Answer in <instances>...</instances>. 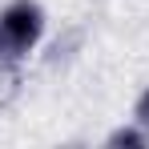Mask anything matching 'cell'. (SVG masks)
<instances>
[{"instance_id": "5b68a950", "label": "cell", "mask_w": 149, "mask_h": 149, "mask_svg": "<svg viewBox=\"0 0 149 149\" xmlns=\"http://www.w3.org/2000/svg\"><path fill=\"white\" fill-rule=\"evenodd\" d=\"M0 65H4V40H0Z\"/></svg>"}, {"instance_id": "3957f363", "label": "cell", "mask_w": 149, "mask_h": 149, "mask_svg": "<svg viewBox=\"0 0 149 149\" xmlns=\"http://www.w3.org/2000/svg\"><path fill=\"white\" fill-rule=\"evenodd\" d=\"M16 93H20V73H16V69H12V61H8V65L0 69V109L16 97Z\"/></svg>"}, {"instance_id": "6da1fadb", "label": "cell", "mask_w": 149, "mask_h": 149, "mask_svg": "<svg viewBox=\"0 0 149 149\" xmlns=\"http://www.w3.org/2000/svg\"><path fill=\"white\" fill-rule=\"evenodd\" d=\"M45 36V8L36 0H12L0 12V40H4V65L20 61L40 45Z\"/></svg>"}, {"instance_id": "7a4b0ae2", "label": "cell", "mask_w": 149, "mask_h": 149, "mask_svg": "<svg viewBox=\"0 0 149 149\" xmlns=\"http://www.w3.org/2000/svg\"><path fill=\"white\" fill-rule=\"evenodd\" d=\"M109 145H113V149H121V145L141 149V145H149V129H145V125H121V129L109 133Z\"/></svg>"}, {"instance_id": "277c9868", "label": "cell", "mask_w": 149, "mask_h": 149, "mask_svg": "<svg viewBox=\"0 0 149 149\" xmlns=\"http://www.w3.org/2000/svg\"><path fill=\"white\" fill-rule=\"evenodd\" d=\"M137 125H145V129H149V89L141 93V101H137Z\"/></svg>"}]
</instances>
